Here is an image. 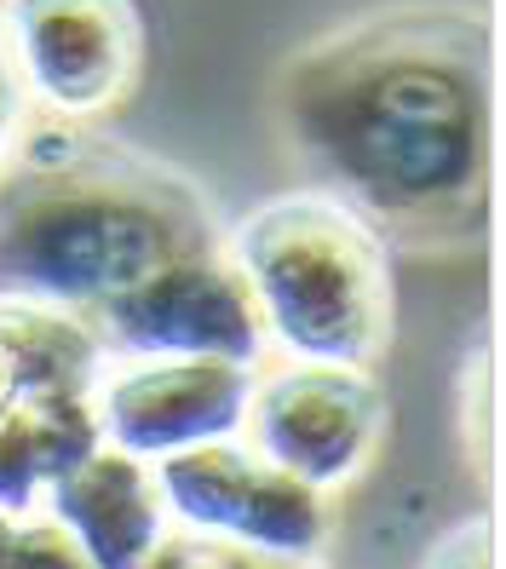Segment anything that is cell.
Listing matches in <instances>:
<instances>
[{
	"label": "cell",
	"instance_id": "cell-1",
	"mask_svg": "<svg viewBox=\"0 0 506 569\" xmlns=\"http://www.w3.org/2000/svg\"><path fill=\"white\" fill-rule=\"evenodd\" d=\"M277 116L294 156L375 230L449 248L489 213V23L460 7L368 12L299 52Z\"/></svg>",
	"mask_w": 506,
	"mask_h": 569
},
{
	"label": "cell",
	"instance_id": "cell-2",
	"mask_svg": "<svg viewBox=\"0 0 506 569\" xmlns=\"http://www.w3.org/2000/svg\"><path fill=\"white\" fill-rule=\"evenodd\" d=\"M201 190L145 150L41 127L0 156V299L98 311L110 293L185 253H214Z\"/></svg>",
	"mask_w": 506,
	"mask_h": 569
},
{
	"label": "cell",
	"instance_id": "cell-3",
	"mask_svg": "<svg viewBox=\"0 0 506 569\" xmlns=\"http://www.w3.org/2000/svg\"><path fill=\"white\" fill-rule=\"evenodd\" d=\"M225 259L248 282L265 340L294 362L368 368L391 346V253L328 190H288L236 219Z\"/></svg>",
	"mask_w": 506,
	"mask_h": 569
},
{
	"label": "cell",
	"instance_id": "cell-4",
	"mask_svg": "<svg viewBox=\"0 0 506 569\" xmlns=\"http://www.w3.org/2000/svg\"><path fill=\"white\" fill-rule=\"evenodd\" d=\"M161 507L185 529L219 535L236 547L317 558L328 541V500L323 489L288 478L282 466L254 455L248 443L219 438L201 449H179L156 460Z\"/></svg>",
	"mask_w": 506,
	"mask_h": 569
},
{
	"label": "cell",
	"instance_id": "cell-5",
	"mask_svg": "<svg viewBox=\"0 0 506 569\" xmlns=\"http://www.w3.org/2000/svg\"><path fill=\"white\" fill-rule=\"evenodd\" d=\"M87 317L98 322V340L127 357H225L242 368L265 357L254 293L225 248L167 259Z\"/></svg>",
	"mask_w": 506,
	"mask_h": 569
},
{
	"label": "cell",
	"instance_id": "cell-6",
	"mask_svg": "<svg viewBox=\"0 0 506 569\" xmlns=\"http://www.w3.org/2000/svg\"><path fill=\"white\" fill-rule=\"evenodd\" d=\"M248 438L254 455L282 466L311 489L351 483L386 431V397L363 368L294 362L254 380L248 391Z\"/></svg>",
	"mask_w": 506,
	"mask_h": 569
},
{
	"label": "cell",
	"instance_id": "cell-7",
	"mask_svg": "<svg viewBox=\"0 0 506 569\" xmlns=\"http://www.w3.org/2000/svg\"><path fill=\"white\" fill-rule=\"evenodd\" d=\"M7 41L23 87L58 116H98L139 76L145 29L132 0H7Z\"/></svg>",
	"mask_w": 506,
	"mask_h": 569
},
{
	"label": "cell",
	"instance_id": "cell-8",
	"mask_svg": "<svg viewBox=\"0 0 506 569\" xmlns=\"http://www.w3.org/2000/svg\"><path fill=\"white\" fill-rule=\"evenodd\" d=\"M254 368L225 357H132L92 386L98 438L121 455L161 460L242 431Z\"/></svg>",
	"mask_w": 506,
	"mask_h": 569
},
{
	"label": "cell",
	"instance_id": "cell-9",
	"mask_svg": "<svg viewBox=\"0 0 506 569\" xmlns=\"http://www.w3.org/2000/svg\"><path fill=\"white\" fill-rule=\"evenodd\" d=\"M47 518L70 535L92 569H139L167 535L156 466L98 443L81 466L47 483Z\"/></svg>",
	"mask_w": 506,
	"mask_h": 569
},
{
	"label": "cell",
	"instance_id": "cell-10",
	"mask_svg": "<svg viewBox=\"0 0 506 569\" xmlns=\"http://www.w3.org/2000/svg\"><path fill=\"white\" fill-rule=\"evenodd\" d=\"M98 443L92 391L47 386L0 403V507L29 512L70 466H81Z\"/></svg>",
	"mask_w": 506,
	"mask_h": 569
},
{
	"label": "cell",
	"instance_id": "cell-11",
	"mask_svg": "<svg viewBox=\"0 0 506 569\" xmlns=\"http://www.w3.org/2000/svg\"><path fill=\"white\" fill-rule=\"evenodd\" d=\"M105 368V340L76 317L29 299H0V403L47 386L92 391Z\"/></svg>",
	"mask_w": 506,
	"mask_h": 569
},
{
	"label": "cell",
	"instance_id": "cell-12",
	"mask_svg": "<svg viewBox=\"0 0 506 569\" xmlns=\"http://www.w3.org/2000/svg\"><path fill=\"white\" fill-rule=\"evenodd\" d=\"M139 569H317V558H282V552L219 541V535H201V529H179V535H161Z\"/></svg>",
	"mask_w": 506,
	"mask_h": 569
},
{
	"label": "cell",
	"instance_id": "cell-13",
	"mask_svg": "<svg viewBox=\"0 0 506 569\" xmlns=\"http://www.w3.org/2000/svg\"><path fill=\"white\" fill-rule=\"evenodd\" d=\"M0 569H92L52 518L0 507Z\"/></svg>",
	"mask_w": 506,
	"mask_h": 569
},
{
	"label": "cell",
	"instance_id": "cell-14",
	"mask_svg": "<svg viewBox=\"0 0 506 569\" xmlns=\"http://www.w3.org/2000/svg\"><path fill=\"white\" fill-rule=\"evenodd\" d=\"M420 569H495V541H489V523L484 518H466L455 523L444 541H431Z\"/></svg>",
	"mask_w": 506,
	"mask_h": 569
},
{
	"label": "cell",
	"instance_id": "cell-15",
	"mask_svg": "<svg viewBox=\"0 0 506 569\" xmlns=\"http://www.w3.org/2000/svg\"><path fill=\"white\" fill-rule=\"evenodd\" d=\"M18 121H23V76H18V58L7 41V18H0V156L12 150Z\"/></svg>",
	"mask_w": 506,
	"mask_h": 569
}]
</instances>
